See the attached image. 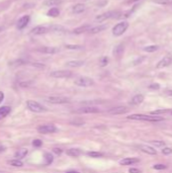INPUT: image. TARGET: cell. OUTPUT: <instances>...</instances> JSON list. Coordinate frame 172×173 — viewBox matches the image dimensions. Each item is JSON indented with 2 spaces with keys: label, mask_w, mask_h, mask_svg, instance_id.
<instances>
[{
  "label": "cell",
  "mask_w": 172,
  "mask_h": 173,
  "mask_svg": "<svg viewBox=\"0 0 172 173\" xmlns=\"http://www.w3.org/2000/svg\"><path fill=\"white\" fill-rule=\"evenodd\" d=\"M129 120H133V121H163V118L160 116H146V114H131L128 116Z\"/></svg>",
  "instance_id": "1"
},
{
  "label": "cell",
  "mask_w": 172,
  "mask_h": 173,
  "mask_svg": "<svg viewBox=\"0 0 172 173\" xmlns=\"http://www.w3.org/2000/svg\"><path fill=\"white\" fill-rule=\"evenodd\" d=\"M26 106L30 112H45L46 110H47L45 106H43L41 103L36 102L34 100H27Z\"/></svg>",
  "instance_id": "2"
},
{
  "label": "cell",
  "mask_w": 172,
  "mask_h": 173,
  "mask_svg": "<svg viewBox=\"0 0 172 173\" xmlns=\"http://www.w3.org/2000/svg\"><path fill=\"white\" fill-rule=\"evenodd\" d=\"M128 27H129V23H128L127 21H122V22L116 24L112 28L113 36H122V34H125V32L128 30Z\"/></svg>",
  "instance_id": "3"
},
{
  "label": "cell",
  "mask_w": 172,
  "mask_h": 173,
  "mask_svg": "<svg viewBox=\"0 0 172 173\" xmlns=\"http://www.w3.org/2000/svg\"><path fill=\"white\" fill-rule=\"evenodd\" d=\"M74 83L77 85V86H80V87H89L94 85V80H93L92 78L82 76V77H79L75 80Z\"/></svg>",
  "instance_id": "4"
},
{
  "label": "cell",
  "mask_w": 172,
  "mask_h": 173,
  "mask_svg": "<svg viewBox=\"0 0 172 173\" xmlns=\"http://www.w3.org/2000/svg\"><path fill=\"white\" fill-rule=\"evenodd\" d=\"M120 12L118 11H107L104 12V13H101L99 15H97L95 17V20L98 21V22H103L107 19H109V18H113V17H118L116 15H120Z\"/></svg>",
  "instance_id": "5"
},
{
  "label": "cell",
  "mask_w": 172,
  "mask_h": 173,
  "mask_svg": "<svg viewBox=\"0 0 172 173\" xmlns=\"http://www.w3.org/2000/svg\"><path fill=\"white\" fill-rule=\"evenodd\" d=\"M47 101L53 104H64V103L70 102V99L63 96H49L47 98Z\"/></svg>",
  "instance_id": "6"
},
{
  "label": "cell",
  "mask_w": 172,
  "mask_h": 173,
  "mask_svg": "<svg viewBox=\"0 0 172 173\" xmlns=\"http://www.w3.org/2000/svg\"><path fill=\"white\" fill-rule=\"evenodd\" d=\"M72 72L68 70H58L51 72L50 76L53 78H70L72 76Z\"/></svg>",
  "instance_id": "7"
},
{
  "label": "cell",
  "mask_w": 172,
  "mask_h": 173,
  "mask_svg": "<svg viewBox=\"0 0 172 173\" xmlns=\"http://www.w3.org/2000/svg\"><path fill=\"white\" fill-rule=\"evenodd\" d=\"M38 132L41 134H53L57 132V127L54 125H42L38 127Z\"/></svg>",
  "instance_id": "8"
},
{
  "label": "cell",
  "mask_w": 172,
  "mask_h": 173,
  "mask_svg": "<svg viewBox=\"0 0 172 173\" xmlns=\"http://www.w3.org/2000/svg\"><path fill=\"white\" fill-rule=\"evenodd\" d=\"M75 114H97L99 112V109L94 106H85L74 110Z\"/></svg>",
  "instance_id": "9"
},
{
  "label": "cell",
  "mask_w": 172,
  "mask_h": 173,
  "mask_svg": "<svg viewBox=\"0 0 172 173\" xmlns=\"http://www.w3.org/2000/svg\"><path fill=\"white\" fill-rule=\"evenodd\" d=\"M172 64V56L168 55V56H165L162 60L157 63L156 65V68L157 69H162V68H165V67H168L169 65Z\"/></svg>",
  "instance_id": "10"
},
{
  "label": "cell",
  "mask_w": 172,
  "mask_h": 173,
  "mask_svg": "<svg viewBox=\"0 0 172 173\" xmlns=\"http://www.w3.org/2000/svg\"><path fill=\"white\" fill-rule=\"evenodd\" d=\"M50 27L44 26V25H39V26L34 27L32 30V34H36V36H40V34H45L47 32H49Z\"/></svg>",
  "instance_id": "11"
},
{
  "label": "cell",
  "mask_w": 172,
  "mask_h": 173,
  "mask_svg": "<svg viewBox=\"0 0 172 173\" xmlns=\"http://www.w3.org/2000/svg\"><path fill=\"white\" fill-rule=\"evenodd\" d=\"M36 51L40 53H43V54H56L60 50L58 48H55V47H41V48H38Z\"/></svg>",
  "instance_id": "12"
},
{
  "label": "cell",
  "mask_w": 172,
  "mask_h": 173,
  "mask_svg": "<svg viewBox=\"0 0 172 173\" xmlns=\"http://www.w3.org/2000/svg\"><path fill=\"white\" fill-rule=\"evenodd\" d=\"M129 109L127 108L126 106H116V107H112L108 110L109 114H124L126 112H128Z\"/></svg>",
  "instance_id": "13"
},
{
  "label": "cell",
  "mask_w": 172,
  "mask_h": 173,
  "mask_svg": "<svg viewBox=\"0 0 172 173\" xmlns=\"http://www.w3.org/2000/svg\"><path fill=\"white\" fill-rule=\"evenodd\" d=\"M30 22V15H24L17 21V28L18 30H21V28H24L27 25V23Z\"/></svg>",
  "instance_id": "14"
},
{
  "label": "cell",
  "mask_w": 172,
  "mask_h": 173,
  "mask_svg": "<svg viewBox=\"0 0 172 173\" xmlns=\"http://www.w3.org/2000/svg\"><path fill=\"white\" fill-rule=\"evenodd\" d=\"M139 148L142 152L144 153H147L149 155H156L157 154V151L155 150L153 147H150V146H147V145H141L139 146Z\"/></svg>",
  "instance_id": "15"
},
{
  "label": "cell",
  "mask_w": 172,
  "mask_h": 173,
  "mask_svg": "<svg viewBox=\"0 0 172 173\" xmlns=\"http://www.w3.org/2000/svg\"><path fill=\"white\" fill-rule=\"evenodd\" d=\"M84 65V61L81 60H72V61H68L66 63V66L70 67V68H78Z\"/></svg>",
  "instance_id": "16"
},
{
  "label": "cell",
  "mask_w": 172,
  "mask_h": 173,
  "mask_svg": "<svg viewBox=\"0 0 172 173\" xmlns=\"http://www.w3.org/2000/svg\"><path fill=\"white\" fill-rule=\"evenodd\" d=\"M107 28V24H99V25H96V26H92L89 30V34H98V32H101L103 30H105Z\"/></svg>",
  "instance_id": "17"
},
{
  "label": "cell",
  "mask_w": 172,
  "mask_h": 173,
  "mask_svg": "<svg viewBox=\"0 0 172 173\" xmlns=\"http://www.w3.org/2000/svg\"><path fill=\"white\" fill-rule=\"evenodd\" d=\"M85 9H86L85 5L82 4V3H77V4H75L74 6H73L72 11L74 12L75 14H80L85 11Z\"/></svg>",
  "instance_id": "18"
},
{
  "label": "cell",
  "mask_w": 172,
  "mask_h": 173,
  "mask_svg": "<svg viewBox=\"0 0 172 173\" xmlns=\"http://www.w3.org/2000/svg\"><path fill=\"white\" fill-rule=\"evenodd\" d=\"M140 160L138 158H125V159H122L120 161V165H132V164H135V163H138Z\"/></svg>",
  "instance_id": "19"
},
{
  "label": "cell",
  "mask_w": 172,
  "mask_h": 173,
  "mask_svg": "<svg viewBox=\"0 0 172 173\" xmlns=\"http://www.w3.org/2000/svg\"><path fill=\"white\" fill-rule=\"evenodd\" d=\"M91 27L92 26H90V24H84V25H82V26H79V27H77V28H75V30H73V32L76 34H83V32H89V30H90Z\"/></svg>",
  "instance_id": "20"
},
{
  "label": "cell",
  "mask_w": 172,
  "mask_h": 173,
  "mask_svg": "<svg viewBox=\"0 0 172 173\" xmlns=\"http://www.w3.org/2000/svg\"><path fill=\"white\" fill-rule=\"evenodd\" d=\"M81 150L80 149H77V148H72V149H68V150L66 151V154L70 156V157H78L81 155Z\"/></svg>",
  "instance_id": "21"
},
{
  "label": "cell",
  "mask_w": 172,
  "mask_h": 173,
  "mask_svg": "<svg viewBox=\"0 0 172 173\" xmlns=\"http://www.w3.org/2000/svg\"><path fill=\"white\" fill-rule=\"evenodd\" d=\"M144 101V95L143 94H137L135 95L131 100V103L134 105H139Z\"/></svg>",
  "instance_id": "22"
},
{
  "label": "cell",
  "mask_w": 172,
  "mask_h": 173,
  "mask_svg": "<svg viewBox=\"0 0 172 173\" xmlns=\"http://www.w3.org/2000/svg\"><path fill=\"white\" fill-rule=\"evenodd\" d=\"M124 50H125V48H124V45H118L114 48V50H113V55L116 56V58H120L122 56V54H124Z\"/></svg>",
  "instance_id": "23"
},
{
  "label": "cell",
  "mask_w": 172,
  "mask_h": 173,
  "mask_svg": "<svg viewBox=\"0 0 172 173\" xmlns=\"http://www.w3.org/2000/svg\"><path fill=\"white\" fill-rule=\"evenodd\" d=\"M10 110H11L10 106H2V107H0V120H2V118H4L5 116H8V114H10Z\"/></svg>",
  "instance_id": "24"
},
{
  "label": "cell",
  "mask_w": 172,
  "mask_h": 173,
  "mask_svg": "<svg viewBox=\"0 0 172 173\" xmlns=\"http://www.w3.org/2000/svg\"><path fill=\"white\" fill-rule=\"evenodd\" d=\"M27 153H28V151H27V149H25V148H22V149H21V150H18L15 154L16 159H18V160L22 159V158H24L25 156H26Z\"/></svg>",
  "instance_id": "25"
},
{
  "label": "cell",
  "mask_w": 172,
  "mask_h": 173,
  "mask_svg": "<svg viewBox=\"0 0 172 173\" xmlns=\"http://www.w3.org/2000/svg\"><path fill=\"white\" fill-rule=\"evenodd\" d=\"M62 3V0H46L44 2V5L46 6H56Z\"/></svg>",
  "instance_id": "26"
},
{
  "label": "cell",
  "mask_w": 172,
  "mask_h": 173,
  "mask_svg": "<svg viewBox=\"0 0 172 173\" xmlns=\"http://www.w3.org/2000/svg\"><path fill=\"white\" fill-rule=\"evenodd\" d=\"M50 30H53L55 32H62V34L66 32V30L61 25H52V26H50Z\"/></svg>",
  "instance_id": "27"
},
{
  "label": "cell",
  "mask_w": 172,
  "mask_h": 173,
  "mask_svg": "<svg viewBox=\"0 0 172 173\" xmlns=\"http://www.w3.org/2000/svg\"><path fill=\"white\" fill-rule=\"evenodd\" d=\"M60 14V10L56 7H53L51 8L49 11H48V15L51 16V17H57V16H59Z\"/></svg>",
  "instance_id": "28"
},
{
  "label": "cell",
  "mask_w": 172,
  "mask_h": 173,
  "mask_svg": "<svg viewBox=\"0 0 172 173\" xmlns=\"http://www.w3.org/2000/svg\"><path fill=\"white\" fill-rule=\"evenodd\" d=\"M7 163L10 165V166H15V167H21L23 166V163L18 159H13V160H9Z\"/></svg>",
  "instance_id": "29"
},
{
  "label": "cell",
  "mask_w": 172,
  "mask_h": 173,
  "mask_svg": "<svg viewBox=\"0 0 172 173\" xmlns=\"http://www.w3.org/2000/svg\"><path fill=\"white\" fill-rule=\"evenodd\" d=\"M158 49H159L158 46L153 45V46H147V47H145V48H144V51L147 53H153V52H155V51L158 50Z\"/></svg>",
  "instance_id": "30"
},
{
  "label": "cell",
  "mask_w": 172,
  "mask_h": 173,
  "mask_svg": "<svg viewBox=\"0 0 172 173\" xmlns=\"http://www.w3.org/2000/svg\"><path fill=\"white\" fill-rule=\"evenodd\" d=\"M108 58L107 57H101L99 59V66L100 67H105L108 64Z\"/></svg>",
  "instance_id": "31"
},
{
  "label": "cell",
  "mask_w": 172,
  "mask_h": 173,
  "mask_svg": "<svg viewBox=\"0 0 172 173\" xmlns=\"http://www.w3.org/2000/svg\"><path fill=\"white\" fill-rule=\"evenodd\" d=\"M65 48L68 49V50H81L83 47L79 45H66Z\"/></svg>",
  "instance_id": "32"
},
{
  "label": "cell",
  "mask_w": 172,
  "mask_h": 173,
  "mask_svg": "<svg viewBox=\"0 0 172 173\" xmlns=\"http://www.w3.org/2000/svg\"><path fill=\"white\" fill-rule=\"evenodd\" d=\"M45 159H46V164L47 165H49V164H51L53 162V155L50 154V153H46L45 154Z\"/></svg>",
  "instance_id": "33"
},
{
  "label": "cell",
  "mask_w": 172,
  "mask_h": 173,
  "mask_svg": "<svg viewBox=\"0 0 172 173\" xmlns=\"http://www.w3.org/2000/svg\"><path fill=\"white\" fill-rule=\"evenodd\" d=\"M87 155H88L89 157H92V158H100L103 156V154L100 152H88Z\"/></svg>",
  "instance_id": "34"
},
{
  "label": "cell",
  "mask_w": 172,
  "mask_h": 173,
  "mask_svg": "<svg viewBox=\"0 0 172 173\" xmlns=\"http://www.w3.org/2000/svg\"><path fill=\"white\" fill-rule=\"evenodd\" d=\"M167 112H169L168 109H157V110L152 112L151 114H153V116H157V114H167Z\"/></svg>",
  "instance_id": "35"
},
{
  "label": "cell",
  "mask_w": 172,
  "mask_h": 173,
  "mask_svg": "<svg viewBox=\"0 0 172 173\" xmlns=\"http://www.w3.org/2000/svg\"><path fill=\"white\" fill-rule=\"evenodd\" d=\"M153 2L161 5H167L171 3V0H153Z\"/></svg>",
  "instance_id": "36"
},
{
  "label": "cell",
  "mask_w": 172,
  "mask_h": 173,
  "mask_svg": "<svg viewBox=\"0 0 172 173\" xmlns=\"http://www.w3.org/2000/svg\"><path fill=\"white\" fill-rule=\"evenodd\" d=\"M167 166L164 165V164H155L153 166V169H156V170H163V169H166Z\"/></svg>",
  "instance_id": "37"
},
{
  "label": "cell",
  "mask_w": 172,
  "mask_h": 173,
  "mask_svg": "<svg viewBox=\"0 0 172 173\" xmlns=\"http://www.w3.org/2000/svg\"><path fill=\"white\" fill-rule=\"evenodd\" d=\"M42 145H43V142H42L41 140H34V141H32V146L36 147V148H39Z\"/></svg>",
  "instance_id": "38"
},
{
  "label": "cell",
  "mask_w": 172,
  "mask_h": 173,
  "mask_svg": "<svg viewBox=\"0 0 172 173\" xmlns=\"http://www.w3.org/2000/svg\"><path fill=\"white\" fill-rule=\"evenodd\" d=\"M162 153H163L164 155L171 154V153H172V149H171V148H168V147H166V148H163V149H162Z\"/></svg>",
  "instance_id": "39"
},
{
  "label": "cell",
  "mask_w": 172,
  "mask_h": 173,
  "mask_svg": "<svg viewBox=\"0 0 172 173\" xmlns=\"http://www.w3.org/2000/svg\"><path fill=\"white\" fill-rule=\"evenodd\" d=\"M30 65L34 66V67H36V68H40V69L45 68V65H44V64H41V63H32Z\"/></svg>",
  "instance_id": "40"
},
{
  "label": "cell",
  "mask_w": 172,
  "mask_h": 173,
  "mask_svg": "<svg viewBox=\"0 0 172 173\" xmlns=\"http://www.w3.org/2000/svg\"><path fill=\"white\" fill-rule=\"evenodd\" d=\"M150 89H155V90H158L159 88H160V85L158 84V83H153V84H151L149 86Z\"/></svg>",
  "instance_id": "41"
},
{
  "label": "cell",
  "mask_w": 172,
  "mask_h": 173,
  "mask_svg": "<svg viewBox=\"0 0 172 173\" xmlns=\"http://www.w3.org/2000/svg\"><path fill=\"white\" fill-rule=\"evenodd\" d=\"M152 144L155 146H164L163 141H152Z\"/></svg>",
  "instance_id": "42"
},
{
  "label": "cell",
  "mask_w": 172,
  "mask_h": 173,
  "mask_svg": "<svg viewBox=\"0 0 172 173\" xmlns=\"http://www.w3.org/2000/svg\"><path fill=\"white\" fill-rule=\"evenodd\" d=\"M130 173H141V170H139V169L137 168H131L129 170Z\"/></svg>",
  "instance_id": "43"
},
{
  "label": "cell",
  "mask_w": 172,
  "mask_h": 173,
  "mask_svg": "<svg viewBox=\"0 0 172 173\" xmlns=\"http://www.w3.org/2000/svg\"><path fill=\"white\" fill-rule=\"evenodd\" d=\"M54 153H55V154H57V155H60L62 153V150H61V149H59V148H55L54 149Z\"/></svg>",
  "instance_id": "44"
},
{
  "label": "cell",
  "mask_w": 172,
  "mask_h": 173,
  "mask_svg": "<svg viewBox=\"0 0 172 173\" xmlns=\"http://www.w3.org/2000/svg\"><path fill=\"white\" fill-rule=\"evenodd\" d=\"M3 99H4V93H3L2 91H0V103L2 102Z\"/></svg>",
  "instance_id": "45"
},
{
  "label": "cell",
  "mask_w": 172,
  "mask_h": 173,
  "mask_svg": "<svg viewBox=\"0 0 172 173\" xmlns=\"http://www.w3.org/2000/svg\"><path fill=\"white\" fill-rule=\"evenodd\" d=\"M5 150H6V148H5L4 146H2L1 144H0V153L3 152V151H5Z\"/></svg>",
  "instance_id": "46"
},
{
  "label": "cell",
  "mask_w": 172,
  "mask_h": 173,
  "mask_svg": "<svg viewBox=\"0 0 172 173\" xmlns=\"http://www.w3.org/2000/svg\"><path fill=\"white\" fill-rule=\"evenodd\" d=\"M166 94L169 96H172V90H167L166 91Z\"/></svg>",
  "instance_id": "47"
},
{
  "label": "cell",
  "mask_w": 172,
  "mask_h": 173,
  "mask_svg": "<svg viewBox=\"0 0 172 173\" xmlns=\"http://www.w3.org/2000/svg\"><path fill=\"white\" fill-rule=\"evenodd\" d=\"M66 173H80V172H78V171L76 170H70V171H67Z\"/></svg>",
  "instance_id": "48"
},
{
  "label": "cell",
  "mask_w": 172,
  "mask_h": 173,
  "mask_svg": "<svg viewBox=\"0 0 172 173\" xmlns=\"http://www.w3.org/2000/svg\"><path fill=\"white\" fill-rule=\"evenodd\" d=\"M135 1H138V0H129L128 3H133V2H135Z\"/></svg>",
  "instance_id": "49"
},
{
  "label": "cell",
  "mask_w": 172,
  "mask_h": 173,
  "mask_svg": "<svg viewBox=\"0 0 172 173\" xmlns=\"http://www.w3.org/2000/svg\"><path fill=\"white\" fill-rule=\"evenodd\" d=\"M0 173H5V172H2V171H0Z\"/></svg>",
  "instance_id": "50"
},
{
  "label": "cell",
  "mask_w": 172,
  "mask_h": 173,
  "mask_svg": "<svg viewBox=\"0 0 172 173\" xmlns=\"http://www.w3.org/2000/svg\"><path fill=\"white\" fill-rule=\"evenodd\" d=\"M171 114H172V112H171Z\"/></svg>",
  "instance_id": "51"
}]
</instances>
